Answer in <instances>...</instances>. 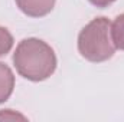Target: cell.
Returning a JSON list of instances; mask_svg holds the SVG:
<instances>
[{
  "label": "cell",
  "mask_w": 124,
  "mask_h": 122,
  "mask_svg": "<svg viewBox=\"0 0 124 122\" xmlns=\"http://www.w3.org/2000/svg\"><path fill=\"white\" fill-rule=\"evenodd\" d=\"M13 65L17 73L32 82H42L56 70V55L54 49L38 37L23 39L15 53Z\"/></svg>",
  "instance_id": "6da1fadb"
},
{
  "label": "cell",
  "mask_w": 124,
  "mask_h": 122,
  "mask_svg": "<svg viewBox=\"0 0 124 122\" xmlns=\"http://www.w3.org/2000/svg\"><path fill=\"white\" fill-rule=\"evenodd\" d=\"M81 56L93 63H101L113 58L116 46L111 39V22L101 16L93 19L78 34Z\"/></svg>",
  "instance_id": "7a4b0ae2"
},
{
  "label": "cell",
  "mask_w": 124,
  "mask_h": 122,
  "mask_svg": "<svg viewBox=\"0 0 124 122\" xmlns=\"http://www.w3.org/2000/svg\"><path fill=\"white\" fill-rule=\"evenodd\" d=\"M20 12H23L29 17H43L49 14L56 0H15Z\"/></svg>",
  "instance_id": "3957f363"
},
{
  "label": "cell",
  "mask_w": 124,
  "mask_h": 122,
  "mask_svg": "<svg viewBox=\"0 0 124 122\" xmlns=\"http://www.w3.org/2000/svg\"><path fill=\"white\" fill-rule=\"evenodd\" d=\"M15 89V75L12 69L0 62V103L6 102Z\"/></svg>",
  "instance_id": "277c9868"
},
{
  "label": "cell",
  "mask_w": 124,
  "mask_h": 122,
  "mask_svg": "<svg viewBox=\"0 0 124 122\" xmlns=\"http://www.w3.org/2000/svg\"><path fill=\"white\" fill-rule=\"evenodd\" d=\"M111 39L116 49L124 50V13L118 14L111 23Z\"/></svg>",
  "instance_id": "5b68a950"
},
{
  "label": "cell",
  "mask_w": 124,
  "mask_h": 122,
  "mask_svg": "<svg viewBox=\"0 0 124 122\" xmlns=\"http://www.w3.org/2000/svg\"><path fill=\"white\" fill-rule=\"evenodd\" d=\"M13 43H15V40H13L12 33L7 30L6 27L0 26V58L6 56L12 50Z\"/></svg>",
  "instance_id": "8992f818"
},
{
  "label": "cell",
  "mask_w": 124,
  "mask_h": 122,
  "mask_svg": "<svg viewBox=\"0 0 124 122\" xmlns=\"http://www.w3.org/2000/svg\"><path fill=\"white\" fill-rule=\"evenodd\" d=\"M15 119H22L25 121L26 116L17 114V112H13L12 109H4V111H0V121H15Z\"/></svg>",
  "instance_id": "52a82bcc"
},
{
  "label": "cell",
  "mask_w": 124,
  "mask_h": 122,
  "mask_svg": "<svg viewBox=\"0 0 124 122\" xmlns=\"http://www.w3.org/2000/svg\"><path fill=\"white\" fill-rule=\"evenodd\" d=\"M91 4H94L95 7H98V9H104V7H108V6H111L116 0H88Z\"/></svg>",
  "instance_id": "ba28073f"
}]
</instances>
